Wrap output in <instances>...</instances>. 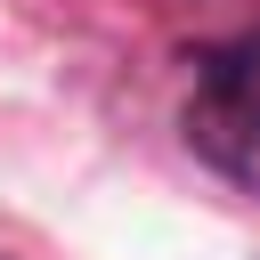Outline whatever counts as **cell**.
<instances>
[{
  "label": "cell",
  "mask_w": 260,
  "mask_h": 260,
  "mask_svg": "<svg viewBox=\"0 0 260 260\" xmlns=\"http://www.w3.org/2000/svg\"><path fill=\"white\" fill-rule=\"evenodd\" d=\"M179 130L228 187L260 195V24H244L195 57L187 98H179Z\"/></svg>",
  "instance_id": "6da1fadb"
}]
</instances>
